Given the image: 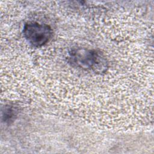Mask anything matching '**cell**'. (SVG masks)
Segmentation results:
<instances>
[{
    "mask_svg": "<svg viewBox=\"0 0 154 154\" xmlns=\"http://www.w3.org/2000/svg\"><path fill=\"white\" fill-rule=\"evenodd\" d=\"M70 63L74 66L85 70H100L105 67V59L100 52L87 49H77L72 51L69 56Z\"/></svg>",
    "mask_w": 154,
    "mask_h": 154,
    "instance_id": "1",
    "label": "cell"
},
{
    "mask_svg": "<svg viewBox=\"0 0 154 154\" xmlns=\"http://www.w3.org/2000/svg\"><path fill=\"white\" fill-rule=\"evenodd\" d=\"M26 40L34 47H41L48 43L52 36L51 27L38 22H29L23 28Z\"/></svg>",
    "mask_w": 154,
    "mask_h": 154,
    "instance_id": "2",
    "label": "cell"
}]
</instances>
